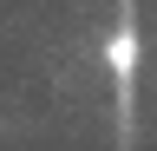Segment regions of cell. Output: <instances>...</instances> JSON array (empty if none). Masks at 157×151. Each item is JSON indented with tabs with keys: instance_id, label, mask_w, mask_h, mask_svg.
Masks as SVG:
<instances>
[{
	"instance_id": "cell-1",
	"label": "cell",
	"mask_w": 157,
	"mask_h": 151,
	"mask_svg": "<svg viewBox=\"0 0 157 151\" xmlns=\"http://www.w3.org/2000/svg\"><path fill=\"white\" fill-rule=\"evenodd\" d=\"M105 66H111V79H131V72H137V26H111Z\"/></svg>"
}]
</instances>
